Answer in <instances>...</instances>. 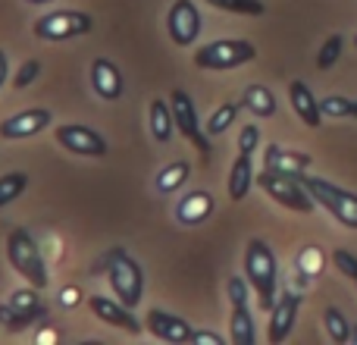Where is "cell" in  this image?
<instances>
[{"mask_svg":"<svg viewBox=\"0 0 357 345\" xmlns=\"http://www.w3.org/2000/svg\"><path fill=\"white\" fill-rule=\"evenodd\" d=\"M47 304H35V308H13L10 302L6 304H0V323H3L10 333H19V330H29L31 323H38V321H47Z\"/></svg>","mask_w":357,"mask_h":345,"instance_id":"d6986e66","label":"cell"},{"mask_svg":"<svg viewBox=\"0 0 357 345\" xmlns=\"http://www.w3.org/2000/svg\"><path fill=\"white\" fill-rule=\"evenodd\" d=\"M25 185H29V176H25L22 170L0 176V207H6V204L16 201V198L25 191Z\"/></svg>","mask_w":357,"mask_h":345,"instance_id":"4316f807","label":"cell"},{"mask_svg":"<svg viewBox=\"0 0 357 345\" xmlns=\"http://www.w3.org/2000/svg\"><path fill=\"white\" fill-rule=\"evenodd\" d=\"M298 270L307 273V277H317L323 270V251L314 245H307L301 254H298Z\"/></svg>","mask_w":357,"mask_h":345,"instance_id":"4dcf8cb0","label":"cell"},{"mask_svg":"<svg viewBox=\"0 0 357 345\" xmlns=\"http://www.w3.org/2000/svg\"><path fill=\"white\" fill-rule=\"evenodd\" d=\"M298 311H301V295L298 292H282L276 304L270 308V327H266V339L270 345H282L295 330Z\"/></svg>","mask_w":357,"mask_h":345,"instance_id":"8fae6325","label":"cell"},{"mask_svg":"<svg viewBox=\"0 0 357 345\" xmlns=\"http://www.w3.org/2000/svg\"><path fill=\"white\" fill-rule=\"evenodd\" d=\"M254 182H257V179H254L251 154H238L235 157V163H232V170H229V182H226L229 198H232V201H245Z\"/></svg>","mask_w":357,"mask_h":345,"instance_id":"ffe728a7","label":"cell"},{"mask_svg":"<svg viewBox=\"0 0 357 345\" xmlns=\"http://www.w3.org/2000/svg\"><path fill=\"white\" fill-rule=\"evenodd\" d=\"M289 101H291V110H295V117L301 119L304 126H310V129H320V123L326 117H323L320 110V101L314 98V91L307 88V82L295 79L289 85Z\"/></svg>","mask_w":357,"mask_h":345,"instance_id":"2e32d148","label":"cell"},{"mask_svg":"<svg viewBox=\"0 0 357 345\" xmlns=\"http://www.w3.org/2000/svg\"><path fill=\"white\" fill-rule=\"evenodd\" d=\"M229 339H232V345H254V342H257V333H254V321H251L248 304H245V308H232Z\"/></svg>","mask_w":357,"mask_h":345,"instance_id":"cb8c5ba5","label":"cell"},{"mask_svg":"<svg viewBox=\"0 0 357 345\" xmlns=\"http://www.w3.org/2000/svg\"><path fill=\"white\" fill-rule=\"evenodd\" d=\"M301 182L307 185V191L314 195V201L323 204L342 226L357 229V195L354 191H345V189H339V185H333L329 179L307 176V172H301Z\"/></svg>","mask_w":357,"mask_h":345,"instance_id":"8992f818","label":"cell"},{"mask_svg":"<svg viewBox=\"0 0 357 345\" xmlns=\"http://www.w3.org/2000/svg\"><path fill=\"white\" fill-rule=\"evenodd\" d=\"M176 132V117H173V104L154 98L151 101V135L157 145H167Z\"/></svg>","mask_w":357,"mask_h":345,"instance_id":"44dd1931","label":"cell"},{"mask_svg":"<svg viewBox=\"0 0 357 345\" xmlns=\"http://www.w3.org/2000/svg\"><path fill=\"white\" fill-rule=\"evenodd\" d=\"M144 327H148V333H154L160 342H169V345H185L195 336V327L188 321H182L178 314H169V311H160V308L148 311Z\"/></svg>","mask_w":357,"mask_h":345,"instance_id":"4fadbf2b","label":"cell"},{"mask_svg":"<svg viewBox=\"0 0 357 345\" xmlns=\"http://www.w3.org/2000/svg\"><path fill=\"white\" fill-rule=\"evenodd\" d=\"M238 107L241 104H232V101H229V104H220L213 113H210L207 123H204V129H207L210 135H222V132H226L229 126L235 123V117H238Z\"/></svg>","mask_w":357,"mask_h":345,"instance_id":"484cf974","label":"cell"},{"mask_svg":"<svg viewBox=\"0 0 357 345\" xmlns=\"http://www.w3.org/2000/svg\"><path fill=\"white\" fill-rule=\"evenodd\" d=\"M91 85H94V94L104 101H119L126 91L116 63L107 60V57H98V60L91 63Z\"/></svg>","mask_w":357,"mask_h":345,"instance_id":"9a60e30c","label":"cell"},{"mask_svg":"<svg viewBox=\"0 0 357 345\" xmlns=\"http://www.w3.org/2000/svg\"><path fill=\"white\" fill-rule=\"evenodd\" d=\"M226 292H229V304L232 308H245L248 304V283L241 277H229Z\"/></svg>","mask_w":357,"mask_h":345,"instance_id":"d6a6232c","label":"cell"},{"mask_svg":"<svg viewBox=\"0 0 357 345\" xmlns=\"http://www.w3.org/2000/svg\"><path fill=\"white\" fill-rule=\"evenodd\" d=\"M210 214H213V198H210V191H191V195H185L182 201L176 204V220L182 223V226H197V223H204Z\"/></svg>","mask_w":357,"mask_h":345,"instance_id":"ac0fdd59","label":"cell"},{"mask_svg":"<svg viewBox=\"0 0 357 345\" xmlns=\"http://www.w3.org/2000/svg\"><path fill=\"white\" fill-rule=\"evenodd\" d=\"M88 308L94 311L98 321H104L107 327H116V330H126L129 336H138L142 333V321L132 314L129 304H123L119 298H104V295H91L88 298Z\"/></svg>","mask_w":357,"mask_h":345,"instance_id":"7c38bea8","label":"cell"},{"mask_svg":"<svg viewBox=\"0 0 357 345\" xmlns=\"http://www.w3.org/2000/svg\"><path fill=\"white\" fill-rule=\"evenodd\" d=\"M38 75H41V63H38V60H25L22 66H19V73L13 75V85H16V91H19V88H29Z\"/></svg>","mask_w":357,"mask_h":345,"instance_id":"1f68e13d","label":"cell"},{"mask_svg":"<svg viewBox=\"0 0 357 345\" xmlns=\"http://www.w3.org/2000/svg\"><path fill=\"white\" fill-rule=\"evenodd\" d=\"M191 342L195 345H222V336L220 333H207V330H195Z\"/></svg>","mask_w":357,"mask_h":345,"instance_id":"d590c367","label":"cell"},{"mask_svg":"<svg viewBox=\"0 0 357 345\" xmlns=\"http://www.w3.org/2000/svg\"><path fill=\"white\" fill-rule=\"evenodd\" d=\"M320 110L326 119H348L354 117V101H348L345 94H326L320 101Z\"/></svg>","mask_w":357,"mask_h":345,"instance_id":"83f0119b","label":"cell"},{"mask_svg":"<svg viewBox=\"0 0 357 345\" xmlns=\"http://www.w3.org/2000/svg\"><path fill=\"white\" fill-rule=\"evenodd\" d=\"M333 264H335V270H342L348 279H357V258L351 251H345V248L333 251Z\"/></svg>","mask_w":357,"mask_h":345,"instance_id":"836d02e7","label":"cell"},{"mask_svg":"<svg viewBox=\"0 0 357 345\" xmlns=\"http://www.w3.org/2000/svg\"><path fill=\"white\" fill-rule=\"evenodd\" d=\"M6 75H10V63H6V54L0 50V88L6 85Z\"/></svg>","mask_w":357,"mask_h":345,"instance_id":"8d00e7d4","label":"cell"},{"mask_svg":"<svg viewBox=\"0 0 357 345\" xmlns=\"http://www.w3.org/2000/svg\"><path fill=\"white\" fill-rule=\"evenodd\" d=\"M354 119H357V101H354Z\"/></svg>","mask_w":357,"mask_h":345,"instance_id":"60d3db41","label":"cell"},{"mask_svg":"<svg viewBox=\"0 0 357 345\" xmlns=\"http://www.w3.org/2000/svg\"><path fill=\"white\" fill-rule=\"evenodd\" d=\"M94 29V19L82 10H56L47 13L35 22V38L41 41H69V38H82Z\"/></svg>","mask_w":357,"mask_h":345,"instance_id":"52a82bcc","label":"cell"},{"mask_svg":"<svg viewBox=\"0 0 357 345\" xmlns=\"http://www.w3.org/2000/svg\"><path fill=\"white\" fill-rule=\"evenodd\" d=\"M257 57V47L251 41H241V38H222V41H210L201 44L195 50V66L197 69H210V73H226L235 69L241 63H251Z\"/></svg>","mask_w":357,"mask_h":345,"instance_id":"5b68a950","label":"cell"},{"mask_svg":"<svg viewBox=\"0 0 357 345\" xmlns=\"http://www.w3.org/2000/svg\"><path fill=\"white\" fill-rule=\"evenodd\" d=\"M188 176H191L188 161L167 163V167L157 172V191H160V195H173V191H178L185 182H188Z\"/></svg>","mask_w":357,"mask_h":345,"instance_id":"603a6c76","label":"cell"},{"mask_svg":"<svg viewBox=\"0 0 357 345\" xmlns=\"http://www.w3.org/2000/svg\"><path fill=\"white\" fill-rule=\"evenodd\" d=\"M342 47H345V38H342V35H329L326 41H323L320 54H317V66H320V69H333L335 63H339V57H342Z\"/></svg>","mask_w":357,"mask_h":345,"instance_id":"f546056e","label":"cell"},{"mask_svg":"<svg viewBox=\"0 0 357 345\" xmlns=\"http://www.w3.org/2000/svg\"><path fill=\"white\" fill-rule=\"evenodd\" d=\"M260 145V129L257 126H245L238 132V154H254Z\"/></svg>","mask_w":357,"mask_h":345,"instance_id":"e575fe53","label":"cell"},{"mask_svg":"<svg viewBox=\"0 0 357 345\" xmlns=\"http://www.w3.org/2000/svg\"><path fill=\"white\" fill-rule=\"evenodd\" d=\"M354 44H357V35H354Z\"/></svg>","mask_w":357,"mask_h":345,"instance_id":"b9f144b4","label":"cell"},{"mask_svg":"<svg viewBox=\"0 0 357 345\" xmlns=\"http://www.w3.org/2000/svg\"><path fill=\"white\" fill-rule=\"evenodd\" d=\"M56 145L69 151V154H79V157H104L107 154V138L100 132L88 129V126L79 123H66V126H56Z\"/></svg>","mask_w":357,"mask_h":345,"instance_id":"30bf717a","label":"cell"},{"mask_svg":"<svg viewBox=\"0 0 357 345\" xmlns=\"http://www.w3.org/2000/svg\"><path fill=\"white\" fill-rule=\"evenodd\" d=\"M6 258H10L13 270L19 277H25V283L38 286V289H47V283H50L47 264H44V254L38 248V242L31 239L29 229L19 226L6 235Z\"/></svg>","mask_w":357,"mask_h":345,"instance_id":"7a4b0ae2","label":"cell"},{"mask_svg":"<svg viewBox=\"0 0 357 345\" xmlns=\"http://www.w3.org/2000/svg\"><path fill=\"white\" fill-rule=\"evenodd\" d=\"M75 295H79L75 289H63V304H75Z\"/></svg>","mask_w":357,"mask_h":345,"instance_id":"74e56055","label":"cell"},{"mask_svg":"<svg viewBox=\"0 0 357 345\" xmlns=\"http://www.w3.org/2000/svg\"><path fill=\"white\" fill-rule=\"evenodd\" d=\"M257 185L273 198L276 204L295 210V214H310L314 210V195L307 191V185L301 182V176H291V172H279V170H266L257 176Z\"/></svg>","mask_w":357,"mask_h":345,"instance_id":"277c9868","label":"cell"},{"mask_svg":"<svg viewBox=\"0 0 357 345\" xmlns=\"http://www.w3.org/2000/svg\"><path fill=\"white\" fill-rule=\"evenodd\" d=\"M354 283H357V279H354Z\"/></svg>","mask_w":357,"mask_h":345,"instance_id":"7bdbcfd3","label":"cell"},{"mask_svg":"<svg viewBox=\"0 0 357 345\" xmlns=\"http://www.w3.org/2000/svg\"><path fill=\"white\" fill-rule=\"evenodd\" d=\"M245 277L251 283L254 295L260 298V308L270 314V308L276 304L279 292H276V279H279V264L273 248L264 239H251L245 248Z\"/></svg>","mask_w":357,"mask_h":345,"instance_id":"6da1fadb","label":"cell"},{"mask_svg":"<svg viewBox=\"0 0 357 345\" xmlns=\"http://www.w3.org/2000/svg\"><path fill=\"white\" fill-rule=\"evenodd\" d=\"M241 107H248L254 117L266 119L276 113V98H273V91L266 85H248L241 91Z\"/></svg>","mask_w":357,"mask_h":345,"instance_id":"7402d4cb","label":"cell"},{"mask_svg":"<svg viewBox=\"0 0 357 345\" xmlns=\"http://www.w3.org/2000/svg\"><path fill=\"white\" fill-rule=\"evenodd\" d=\"M169 104H173V117H176V129L182 132L185 138H188L191 145H195L197 151H201L204 157L210 154V142L207 135L201 132V119H197V107L195 101L188 98V91H182V88H176L173 94H169Z\"/></svg>","mask_w":357,"mask_h":345,"instance_id":"9c48e42d","label":"cell"},{"mask_svg":"<svg viewBox=\"0 0 357 345\" xmlns=\"http://www.w3.org/2000/svg\"><path fill=\"white\" fill-rule=\"evenodd\" d=\"M310 154L304 151H289L282 145H270L264 154V167L266 170H279V172H291V176H301V172L310 170Z\"/></svg>","mask_w":357,"mask_h":345,"instance_id":"e0dca14e","label":"cell"},{"mask_svg":"<svg viewBox=\"0 0 357 345\" xmlns=\"http://www.w3.org/2000/svg\"><path fill=\"white\" fill-rule=\"evenodd\" d=\"M25 3H35V6H44V3H54V0H25Z\"/></svg>","mask_w":357,"mask_h":345,"instance_id":"f35d334b","label":"cell"},{"mask_svg":"<svg viewBox=\"0 0 357 345\" xmlns=\"http://www.w3.org/2000/svg\"><path fill=\"white\" fill-rule=\"evenodd\" d=\"M107 279H110L113 295L123 304L135 308L144 295V270L126 248H113L110 251V264H107Z\"/></svg>","mask_w":357,"mask_h":345,"instance_id":"3957f363","label":"cell"},{"mask_svg":"<svg viewBox=\"0 0 357 345\" xmlns=\"http://www.w3.org/2000/svg\"><path fill=\"white\" fill-rule=\"evenodd\" d=\"M167 31L178 47H191L201 35V13H197L195 0H173L167 13Z\"/></svg>","mask_w":357,"mask_h":345,"instance_id":"ba28073f","label":"cell"},{"mask_svg":"<svg viewBox=\"0 0 357 345\" xmlns=\"http://www.w3.org/2000/svg\"><path fill=\"white\" fill-rule=\"evenodd\" d=\"M351 339L357 342V327H351Z\"/></svg>","mask_w":357,"mask_h":345,"instance_id":"ab89813d","label":"cell"},{"mask_svg":"<svg viewBox=\"0 0 357 345\" xmlns=\"http://www.w3.org/2000/svg\"><path fill=\"white\" fill-rule=\"evenodd\" d=\"M323 323H326V333L333 336L335 345H345L351 339V323H348V317L342 314L339 308H326V314H323Z\"/></svg>","mask_w":357,"mask_h":345,"instance_id":"d4e9b609","label":"cell"},{"mask_svg":"<svg viewBox=\"0 0 357 345\" xmlns=\"http://www.w3.org/2000/svg\"><path fill=\"white\" fill-rule=\"evenodd\" d=\"M216 10L238 13V16H264V0H207Z\"/></svg>","mask_w":357,"mask_h":345,"instance_id":"f1b7e54d","label":"cell"},{"mask_svg":"<svg viewBox=\"0 0 357 345\" xmlns=\"http://www.w3.org/2000/svg\"><path fill=\"white\" fill-rule=\"evenodd\" d=\"M50 110L47 107H29V110L13 113L10 119L0 123V138H10V142H19V138H31L38 132H44L50 126Z\"/></svg>","mask_w":357,"mask_h":345,"instance_id":"5bb4252c","label":"cell"}]
</instances>
